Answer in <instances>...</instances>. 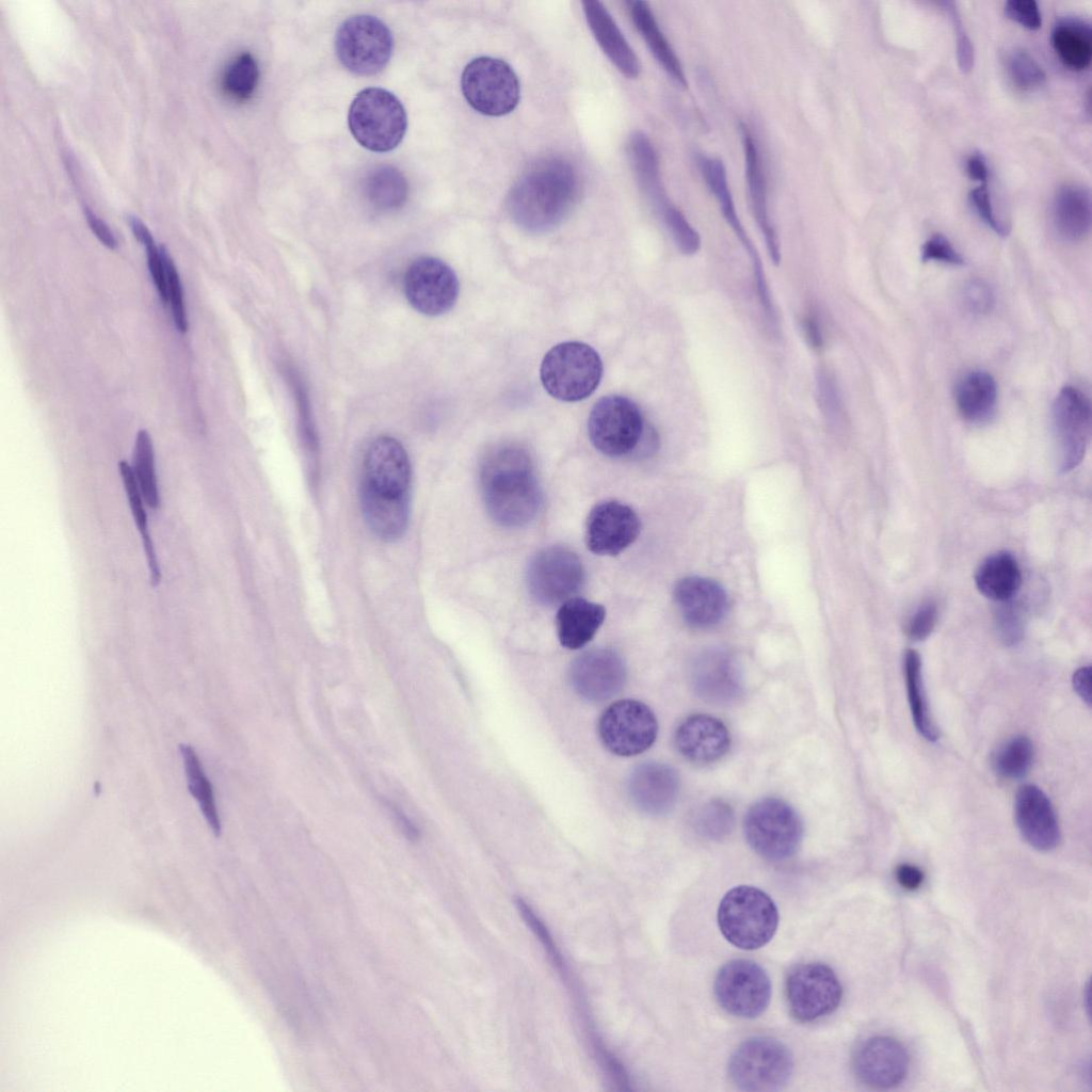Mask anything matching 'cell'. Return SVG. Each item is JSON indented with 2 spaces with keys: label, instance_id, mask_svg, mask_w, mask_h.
I'll return each mask as SVG.
<instances>
[{
  "label": "cell",
  "instance_id": "cell-1",
  "mask_svg": "<svg viewBox=\"0 0 1092 1092\" xmlns=\"http://www.w3.org/2000/svg\"><path fill=\"white\" fill-rule=\"evenodd\" d=\"M412 467L403 445L379 436L368 447L360 483V505L371 531L381 540L400 539L410 518Z\"/></svg>",
  "mask_w": 1092,
  "mask_h": 1092
},
{
  "label": "cell",
  "instance_id": "cell-2",
  "mask_svg": "<svg viewBox=\"0 0 1092 1092\" xmlns=\"http://www.w3.org/2000/svg\"><path fill=\"white\" fill-rule=\"evenodd\" d=\"M479 482L486 511L500 526L521 527L535 517L542 493L523 446L503 443L489 449L480 464Z\"/></svg>",
  "mask_w": 1092,
  "mask_h": 1092
},
{
  "label": "cell",
  "instance_id": "cell-3",
  "mask_svg": "<svg viewBox=\"0 0 1092 1092\" xmlns=\"http://www.w3.org/2000/svg\"><path fill=\"white\" fill-rule=\"evenodd\" d=\"M579 194L574 166L560 157L533 163L512 187L509 214L521 229L540 234L557 227L569 214Z\"/></svg>",
  "mask_w": 1092,
  "mask_h": 1092
},
{
  "label": "cell",
  "instance_id": "cell-4",
  "mask_svg": "<svg viewBox=\"0 0 1092 1092\" xmlns=\"http://www.w3.org/2000/svg\"><path fill=\"white\" fill-rule=\"evenodd\" d=\"M717 918L723 936L744 950L765 946L778 925L774 901L764 890L750 885L728 890L720 902Z\"/></svg>",
  "mask_w": 1092,
  "mask_h": 1092
},
{
  "label": "cell",
  "instance_id": "cell-5",
  "mask_svg": "<svg viewBox=\"0 0 1092 1092\" xmlns=\"http://www.w3.org/2000/svg\"><path fill=\"white\" fill-rule=\"evenodd\" d=\"M352 135L365 148L386 152L396 148L407 127L401 101L389 91L367 87L354 97L348 113Z\"/></svg>",
  "mask_w": 1092,
  "mask_h": 1092
},
{
  "label": "cell",
  "instance_id": "cell-6",
  "mask_svg": "<svg viewBox=\"0 0 1092 1092\" xmlns=\"http://www.w3.org/2000/svg\"><path fill=\"white\" fill-rule=\"evenodd\" d=\"M540 376L551 397L566 402L580 401L591 396L599 385L603 362L598 353L584 342H561L545 354Z\"/></svg>",
  "mask_w": 1092,
  "mask_h": 1092
},
{
  "label": "cell",
  "instance_id": "cell-7",
  "mask_svg": "<svg viewBox=\"0 0 1092 1092\" xmlns=\"http://www.w3.org/2000/svg\"><path fill=\"white\" fill-rule=\"evenodd\" d=\"M793 1072L789 1048L770 1037H754L742 1042L728 1062V1075L740 1090L770 1092L782 1089Z\"/></svg>",
  "mask_w": 1092,
  "mask_h": 1092
},
{
  "label": "cell",
  "instance_id": "cell-8",
  "mask_svg": "<svg viewBox=\"0 0 1092 1092\" xmlns=\"http://www.w3.org/2000/svg\"><path fill=\"white\" fill-rule=\"evenodd\" d=\"M743 826L751 848L769 861H784L792 856L803 836L798 813L777 798H765L752 805Z\"/></svg>",
  "mask_w": 1092,
  "mask_h": 1092
},
{
  "label": "cell",
  "instance_id": "cell-9",
  "mask_svg": "<svg viewBox=\"0 0 1092 1092\" xmlns=\"http://www.w3.org/2000/svg\"><path fill=\"white\" fill-rule=\"evenodd\" d=\"M394 38L388 27L375 16L358 14L346 19L337 30L335 50L348 70L371 76L389 62Z\"/></svg>",
  "mask_w": 1092,
  "mask_h": 1092
},
{
  "label": "cell",
  "instance_id": "cell-10",
  "mask_svg": "<svg viewBox=\"0 0 1092 1092\" xmlns=\"http://www.w3.org/2000/svg\"><path fill=\"white\" fill-rule=\"evenodd\" d=\"M588 434L593 446L611 457L628 455L637 450L645 435L642 413L624 396L599 399L588 420Z\"/></svg>",
  "mask_w": 1092,
  "mask_h": 1092
},
{
  "label": "cell",
  "instance_id": "cell-11",
  "mask_svg": "<svg viewBox=\"0 0 1092 1092\" xmlns=\"http://www.w3.org/2000/svg\"><path fill=\"white\" fill-rule=\"evenodd\" d=\"M461 89L468 105L487 116L512 112L520 98V85L513 68L492 57L476 58L465 66Z\"/></svg>",
  "mask_w": 1092,
  "mask_h": 1092
},
{
  "label": "cell",
  "instance_id": "cell-12",
  "mask_svg": "<svg viewBox=\"0 0 1092 1092\" xmlns=\"http://www.w3.org/2000/svg\"><path fill=\"white\" fill-rule=\"evenodd\" d=\"M584 582L581 560L572 549L550 546L540 550L530 561L527 584L531 596L541 605H561L575 595Z\"/></svg>",
  "mask_w": 1092,
  "mask_h": 1092
},
{
  "label": "cell",
  "instance_id": "cell-13",
  "mask_svg": "<svg viewBox=\"0 0 1092 1092\" xmlns=\"http://www.w3.org/2000/svg\"><path fill=\"white\" fill-rule=\"evenodd\" d=\"M785 993L792 1016L800 1022H814L837 1009L842 987L830 966L810 962L789 971Z\"/></svg>",
  "mask_w": 1092,
  "mask_h": 1092
},
{
  "label": "cell",
  "instance_id": "cell-14",
  "mask_svg": "<svg viewBox=\"0 0 1092 1092\" xmlns=\"http://www.w3.org/2000/svg\"><path fill=\"white\" fill-rule=\"evenodd\" d=\"M719 1005L729 1014L754 1018L769 1006L771 982L761 966L751 960L738 959L724 964L714 980Z\"/></svg>",
  "mask_w": 1092,
  "mask_h": 1092
},
{
  "label": "cell",
  "instance_id": "cell-15",
  "mask_svg": "<svg viewBox=\"0 0 1092 1092\" xmlns=\"http://www.w3.org/2000/svg\"><path fill=\"white\" fill-rule=\"evenodd\" d=\"M658 723L652 709L636 700L611 704L600 716L598 734L605 748L619 756H633L652 746Z\"/></svg>",
  "mask_w": 1092,
  "mask_h": 1092
},
{
  "label": "cell",
  "instance_id": "cell-16",
  "mask_svg": "<svg viewBox=\"0 0 1092 1092\" xmlns=\"http://www.w3.org/2000/svg\"><path fill=\"white\" fill-rule=\"evenodd\" d=\"M404 294L417 311L439 316L450 310L459 296V280L445 261L422 256L407 268L403 282Z\"/></svg>",
  "mask_w": 1092,
  "mask_h": 1092
},
{
  "label": "cell",
  "instance_id": "cell-17",
  "mask_svg": "<svg viewBox=\"0 0 1092 1092\" xmlns=\"http://www.w3.org/2000/svg\"><path fill=\"white\" fill-rule=\"evenodd\" d=\"M1051 410L1060 470L1067 472L1082 461L1090 440V401L1081 390L1066 385L1056 396Z\"/></svg>",
  "mask_w": 1092,
  "mask_h": 1092
},
{
  "label": "cell",
  "instance_id": "cell-18",
  "mask_svg": "<svg viewBox=\"0 0 1092 1092\" xmlns=\"http://www.w3.org/2000/svg\"><path fill=\"white\" fill-rule=\"evenodd\" d=\"M697 165L708 189L714 195L724 219L732 227L733 231L740 240L741 244L743 245L744 250L748 252L751 258L754 272V282L756 285L761 307L769 319L773 318L775 316V311L771 301V295L764 272L762 263L757 253V250L755 248L753 242L748 236L737 213L736 206L727 181L726 168L722 160H720L719 158L704 155L698 156Z\"/></svg>",
  "mask_w": 1092,
  "mask_h": 1092
},
{
  "label": "cell",
  "instance_id": "cell-19",
  "mask_svg": "<svg viewBox=\"0 0 1092 1092\" xmlns=\"http://www.w3.org/2000/svg\"><path fill=\"white\" fill-rule=\"evenodd\" d=\"M622 657L610 648H594L576 657L569 668L573 689L590 702H603L617 694L626 681Z\"/></svg>",
  "mask_w": 1092,
  "mask_h": 1092
},
{
  "label": "cell",
  "instance_id": "cell-20",
  "mask_svg": "<svg viewBox=\"0 0 1092 1092\" xmlns=\"http://www.w3.org/2000/svg\"><path fill=\"white\" fill-rule=\"evenodd\" d=\"M852 1065L854 1074L864 1085L874 1089H889L906 1077L910 1056L898 1040L876 1035L860 1044Z\"/></svg>",
  "mask_w": 1092,
  "mask_h": 1092
},
{
  "label": "cell",
  "instance_id": "cell-21",
  "mask_svg": "<svg viewBox=\"0 0 1092 1092\" xmlns=\"http://www.w3.org/2000/svg\"><path fill=\"white\" fill-rule=\"evenodd\" d=\"M640 532V519L628 505L604 501L595 505L587 519L585 540L589 549L601 556H615L631 545Z\"/></svg>",
  "mask_w": 1092,
  "mask_h": 1092
},
{
  "label": "cell",
  "instance_id": "cell-22",
  "mask_svg": "<svg viewBox=\"0 0 1092 1092\" xmlns=\"http://www.w3.org/2000/svg\"><path fill=\"white\" fill-rule=\"evenodd\" d=\"M1014 817L1027 844L1039 851H1050L1060 840L1055 809L1045 792L1034 785L1022 786L1015 797Z\"/></svg>",
  "mask_w": 1092,
  "mask_h": 1092
},
{
  "label": "cell",
  "instance_id": "cell-23",
  "mask_svg": "<svg viewBox=\"0 0 1092 1092\" xmlns=\"http://www.w3.org/2000/svg\"><path fill=\"white\" fill-rule=\"evenodd\" d=\"M674 599L684 620L695 628L719 624L728 609V597L723 587L701 576L680 579L674 588Z\"/></svg>",
  "mask_w": 1092,
  "mask_h": 1092
},
{
  "label": "cell",
  "instance_id": "cell-24",
  "mask_svg": "<svg viewBox=\"0 0 1092 1092\" xmlns=\"http://www.w3.org/2000/svg\"><path fill=\"white\" fill-rule=\"evenodd\" d=\"M679 776L665 764L649 761L635 768L628 780L632 803L643 813L654 816L668 814L679 794Z\"/></svg>",
  "mask_w": 1092,
  "mask_h": 1092
},
{
  "label": "cell",
  "instance_id": "cell-25",
  "mask_svg": "<svg viewBox=\"0 0 1092 1092\" xmlns=\"http://www.w3.org/2000/svg\"><path fill=\"white\" fill-rule=\"evenodd\" d=\"M739 128L751 209L758 228L765 238L769 256L775 264H778L781 261L780 241L769 214L768 186L761 155L756 139H754L749 127L741 123Z\"/></svg>",
  "mask_w": 1092,
  "mask_h": 1092
},
{
  "label": "cell",
  "instance_id": "cell-26",
  "mask_svg": "<svg viewBox=\"0 0 1092 1092\" xmlns=\"http://www.w3.org/2000/svg\"><path fill=\"white\" fill-rule=\"evenodd\" d=\"M695 692L714 704L735 701L742 691L740 670L730 655L721 649L702 653L692 668Z\"/></svg>",
  "mask_w": 1092,
  "mask_h": 1092
},
{
  "label": "cell",
  "instance_id": "cell-27",
  "mask_svg": "<svg viewBox=\"0 0 1092 1092\" xmlns=\"http://www.w3.org/2000/svg\"><path fill=\"white\" fill-rule=\"evenodd\" d=\"M675 745L688 760L709 764L720 759L730 746L725 724L709 714L696 713L685 719L675 732Z\"/></svg>",
  "mask_w": 1092,
  "mask_h": 1092
},
{
  "label": "cell",
  "instance_id": "cell-28",
  "mask_svg": "<svg viewBox=\"0 0 1092 1092\" xmlns=\"http://www.w3.org/2000/svg\"><path fill=\"white\" fill-rule=\"evenodd\" d=\"M582 6L589 28L606 57L624 76L637 78L641 71L639 59L605 5L587 0Z\"/></svg>",
  "mask_w": 1092,
  "mask_h": 1092
},
{
  "label": "cell",
  "instance_id": "cell-29",
  "mask_svg": "<svg viewBox=\"0 0 1092 1092\" xmlns=\"http://www.w3.org/2000/svg\"><path fill=\"white\" fill-rule=\"evenodd\" d=\"M1051 220L1061 239L1067 242L1085 239L1091 228L1090 191L1077 184L1060 187L1054 196Z\"/></svg>",
  "mask_w": 1092,
  "mask_h": 1092
},
{
  "label": "cell",
  "instance_id": "cell-30",
  "mask_svg": "<svg viewBox=\"0 0 1092 1092\" xmlns=\"http://www.w3.org/2000/svg\"><path fill=\"white\" fill-rule=\"evenodd\" d=\"M606 617L605 608L584 598L573 597L560 605L556 627L560 643L578 649L592 640Z\"/></svg>",
  "mask_w": 1092,
  "mask_h": 1092
},
{
  "label": "cell",
  "instance_id": "cell-31",
  "mask_svg": "<svg viewBox=\"0 0 1092 1092\" xmlns=\"http://www.w3.org/2000/svg\"><path fill=\"white\" fill-rule=\"evenodd\" d=\"M954 400L961 417L973 424L992 419L997 405V384L984 370H973L963 375L954 389Z\"/></svg>",
  "mask_w": 1092,
  "mask_h": 1092
},
{
  "label": "cell",
  "instance_id": "cell-32",
  "mask_svg": "<svg viewBox=\"0 0 1092 1092\" xmlns=\"http://www.w3.org/2000/svg\"><path fill=\"white\" fill-rule=\"evenodd\" d=\"M631 19L651 52L668 76L680 87L688 81L682 65L645 1H628Z\"/></svg>",
  "mask_w": 1092,
  "mask_h": 1092
},
{
  "label": "cell",
  "instance_id": "cell-33",
  "mask_svg": "<svg viewBox=\"0 0 1092 1092\" xmlns=\"http://www.w3.org/2000/svg\"><path fill=\"white\" fill-rule=\"evenodd\" d=\"M628 154L641 190L659 214L672 203L662 184L659 158L653 143L646 134L637 131L629 138Z\"/></svg>",
  "mask_w": 1092,
  "mask_h": 1092
},
{
  "label": "cell",
  "instance_id": "cell-34",
  "mask_svg": "<svg viewBox=\"0 0 1092 1092\" xmlns=\"http://www.w3.org/2000/svg\"><path fill=\"white\" fill-rule=\"evenodd\" d=\"M978 591L989 599L1005 603L1018 591L1022 575L1015 558L1006 551L987 557L975 574Z\"/></svg>",
  "mask_w": 1092,
  "mask_h": 1092
},
{
  "label": "cell",
  "instance_id": "cell-35",
  "mask_svg": "<svg viewBox=\"0 0 1092 1092\" xmlns=\"http://www.w3.org/2000/svg\"><path fill=\"white\" fill-rule=\"evenodd\" d=\"M1051 45L1060 61L1070 69L1080 71L1090 66L1092 60V30L1079 18H1061L1055 25Z\"/></svg>",
  "mask_w": 1092,
  "mask_h": 1092
},
{
  "label": "cell",
  "instance_id": "cell-36",
  "mask_svg": "<svg viewBox=\"0 0 1092 1092\" xmlns=\"http://www.w3.org/2000/svg\"><path fill=\"white\" fill-rule=\"evenodd\" d=\"M904 675L914 725L925 739L935 741L938 738V732L932 720L926 697L920 656L914 649L905 652Z\"/></svg>",
  "mask_w": 1092,
  "mask_h": 1092
},
{
  "label": "cell",
  "instance_id": "cell-37",
  "mask_svg": "<svg viewBox=\"0 0 1092 1092\" xmlns=\"http://www.w3.org/2000/svg\"><path fill=\"white\" fill-rule=\"evenodd\" d=\"M118 471L134 524L141 534L149 569L150 583L152 587H157L160 582L161 574L155 547L148 531L147 514L144 508L145 501L135 480L132 467L123 460L118 463Z\"/></svg>",
  "mask_w": 1092,
  "mask_h": 1092
},
{
  "label": "cell",
  "instance_id": "cell-38",
  "mask_svg": "<svg viewBox=\"0 0 1092 1092\" xmlns=\"http://www.w3.org/2000/svg\"><path fill=\"white\" fill-rule=\"evenodd\" d=\"M364 192L369 203L380 210L401 207L407 196V183L403 175L392 166L380 165L365 178Z\"/></svg>",
  "mask_w": 1092,
  "mask_h": 1092
},
{
  "label": "cell",
  "instance_id": "cell-39",
  "mask_svg": "<svg viewBox=\"0 0 1092 1092\" xmlns=\"http://www.w3.org/2000/svg\"><path fill=\"white\" fill-rule=\"evenodd\" d=\"M179 749L183 760L189 790L194 799L197 800L199 808L210 829L215 835H219L221 832V823L211 784L204 773L203 767L194 749L189 744H180Z\"/></svg>",
  "mask_w": 1092,
  "mask_h": 1092
},
{
  "label": "cell",
  "instance_id": "cell-40",
  "mask_svg": "<svg viewBox=\"0 0 1092 1092\" xmlns=\"http://www.w3.org/2000/svg\"><path fill=\"white\" fill-rule=\"evenodd\" d=\"M132 470L145 503L151 508L159 507V491L155 466V451L149 433L140 430L133 448Z\"/></svg>",
  "mask_w": 1092,
  "mask_h": 1092
},
{
  "label": "cell",
  "instance_id": "cell-41",
  "mask_svg": "<svg viewBox=\"0 0 1092 1092\" xmlns=\"http://www.w3.org/2000/svg\"><path fill=\"white\" fill-rule=\"evenodd\" d=\"M258 63L250 52H240L225 67L222 75V89L229 97L238 101L250 99L259 82Z\"/></svg>",
  "mask_w": 1092,
  "mask_h": 1092
},
{
  "label": "cell",
  "instance_id": "cell-42",
  "mask_svg": "<svg viewBox=\"0 0 1092 1092\" xmlns=\"http://www.w3.org/2000/svg\"><path fill=\"white\" fill-rule=\"evenodd\" d=\"M1033 755L1031 740L1026 736H1015L996 750L992 759L993 769L1003 778H1022L1030 770Z\"/></svg>",
  "mask_w": 1092,
  "mask_h": 1092
},
{
  "label": "cell",
  "instance_id": "cell-43",
  "mask_svg": "<svg viewBox=\"0 0 1092 1092\" xmlns=\"http://www.w3.org/2000/svg\"><path fill=\"white\" fill-rule=\"evenodd\" d=\"M735 824L734 812L726 802L716 799L702 806L694 818L696 832L710 840L725 838Z\"/></svg>",
  "mask_w": 1092,
  "mask_h": 1092
},
{
  "label": "cell",
  "instance_id": "cell-44",
  "mask_svg": "<svg viewBox=\"0 0 1092 1092\" xmlns=\"http://www.w3.org/2000/svg\"><path fill=\"white\" fill-rule=\"evenodd\" d=\"M128 223L135 239L142 243L146 250L147 264L152 283L155 284L163 304H167L166 273L161 253V245H156L150 230L138 216L129 215Z\"/></svg>",
  "mask_w": 1092,
  "mask_h": 1092
},
{
  "label": "cell",
  "instance_id": "cell-45",
  "mask_svg": "<svg viewBox=\"0 0 1092 1092\" xmlns=\"http://www.w3.org/2000/svg\"><path fill=\"white\" fill-rule=\"evenodd\" d=\"M1006 68L1011 81L1024 91L1035 90L1046 81V74L1041 65L1023 48H1014L1008 52Z\"/></svg>",
  "mask_w": 1092,
  "mask_h": 1092
},
{
  "label": "cell",
  "instance_id": "cell-46",
  "mask_svg": "<svg viewBox=\"0 0 1092 1092\" xmlns=\"http://www.w3.org/2000/svg\"><path fill=\"white\" fill-rule=\"evenodd\" d=\"M659 215L682 254L693 255L701 248L698 232L676 206L672 204Z\"/></svg>",
  "mask_w": 1092,
  "mask_h": 1092
},
{
  "label": "cell",
  "instance_id": "cell-47",
  "mask_svg": "<svg viewBox=\"0 0 1092 1092\" xmlns=\"http://www.w3.org/2000/svg\"><path fill=\"white\" fill-rule=\"evenodd\" d=\"M161 253L166 273L167 303H170L172 308L175 326L179 332L186 333L188 320L180 277L172 257L163 245H161Z\"/></svg>",
  "mask_w": 1092,
  "mask_h": 1092
},
{
  "label": "cell",
  "instance_id": "cell-48",
  "mask_svg": "<svg viewBox=\"0 0 1092 1092\" xmlns=\"http://www.w3.org/2000/svg\"><path fill=\"white\" fill-rule=\"evenodd\" d=\"M964 307L974 315H986L995 306V294L992 287L983 279L967 280L961 291Z\"/></svg>",
  "mask_w": 1092,
  "mask_h": 1092
},
{
  "label": "cell",
  "instance_id": "cell-49",
  "mask_svg": "<svg viewBox=\"0 0 1092 1092\" xmlns=\"http://www.w3.org/2000/svg\"><path fill=\"white\" fill-rule=\"evenodd\" d=\"M969 202L982 221L997 235L1006 237L1010 232V225L997 218L992 206L987 184L980 183L969 194Z\"/></svg>",
  "mask_w": 1092,
  "mask_h": 1092
},
{
  "label": "cell",
  "instance_id": "cell-50",
  "mask_svg": "<svg viewBox=\"0 0 1092 1092\" xmlns=\"http://www.w3.org/2000/svg\"><path fill=\"white\" fill-rule=\"evenodd\" d=\"M944 10L950 16L956 34L957 59L962 73H969L974 66V47L962 23L960 14L952 2H943Z\"/></svg>",
  "mask_w": 1092,
  "mask_h": 1092
},
{
  "label": "cell",
  "instance_id": "cell-51",
  "mask_svg": "<svg viewBox=\"0 0 1092 1092\" xmlns=\"http://www.w3.org/2000/svg\"><path fill=\"white\" fill-rule=\"evenodd\" d=\"M921 260L943 262L951 266L964 264V258L942 234H934L921 247Z\"/></svg>",
  "mask_w": 1092,
  "mask_h": 1092
},
{
  "label": "cell",
  "instance_id": "cell-52",
  "mask_svg": "<svg viewBox=\"0 0 1092 1092\" xmlns=\"http://www.w3.org/2000/svg\"><path fill=\"white\" fill-rule=\"evenodd\" d=\"M1003 11L1008 18L1029 30H1038L1042 26V15L1034 0H1009Z\"/></svg>",
  "mask_w": 1092,
  "mask_h": 1092
},
{
  "label": "cell",
  "instance_id": "cell-53",
  "mask_svg": "<svg viewBox=\"0 0 1092 1092\" xmlns=\"http://www.w3.org/2000/svg\"><path fill=\"white\" fill-rule=\"evenodd\" d=\"M937 620L935 604L929 601L920 606L909 620L906 636L913 641H922L933 631Z\"/></svg>",
  "mask_w": 1092,
  "mask_h": 1092
},
{
  "label": "cell",
  "instance_id": "cell-54",
  "mask_svg": "<svg viewBox=\"0 0 1092 1092\" xmlns=\"http://www.w3.org/2000/svg\"><path fill=\"white\" fill-rule=\"evenodd\" d=\"M516 905L520 914L525 918L526 922L528 924V926L532 929V931L542 942L544 948L546 949L548 956L551 958L552 962L556 964L558 968L563 969L564 964L562 961V957L557 950V947L555 946L547 928H545L544 924L540 920V918L534 914L532 909L521 898L516 899Z\"/></svg>",
  "mask_w": 1092,
  "mask_h": 1092
},
{
  "label": "cell",
  "instance_id": "cell-55",
  "mask_svg": "<svg viewBox=\"0 0 1092 1092\" xmlns=\"http://www.w3.org/2000/svg\"><path fill=\"white\" fill-rule=\"evenodd\" d=\"M996 628L1001 641L1008 645L1018 643L1023 638V623L1016 609L1005 606L997 612Z\"/></svg>",
  "mask_w": 1092,
  "mask_h": 1092
},
{
  "label": "cell",
  "instance_id": "cell-56",
  "mask_svg": "<svg viewBox=\"0 0 1092 1092\" xmlns=\"http://www.w3.org/2000/svg\"><path fill=\"white\" fill-rule=\"evenodd\" d=\"M84 218L97 239L108 248L114 250L117 246L115 236L109 226L84 203L82 204Z\"/></svg>",
  "mask_w": 1092,
  "mask_h": 1092
},
{
  "label": "cell",
  "instance_id": "cell-57",
  "mask_svg": "<svg viewBox=\"0 0 1092 1092\" xmlns=\"http://www.w3.org/2000/svg\"><path fill=\"white\" fill-rule=\"evenodd\" d=\"M896 878L898 883L904 889L914 890L921 885L924 881V873L914 865L901 864L896 869Z\"/></svg>",
  "mask_w": 1092,
  "mask_h": 1092
},
{
  "label": "cell",
  "instance_id": "cell-58",
  "mask_svg": "<svg viewBox=\"0 0 1092 1092\" xmlns=\"http://www.w3.org/2000/svg\"><path fill=\"white\" fill-rule=\"evenodd\" d=\"M802 331L805 340L810 348L814 350L822 349L824 339L820 323L816 316L807 315L803 318Z\"/></svg>",
  "mask_w": 1092,
  "mask_h": 1092
},
{
  "label": "cell",
  "instance_id": "cell-59",
  "mask_svg": "<svg viewBox=\"0 0 1092 1092\" xmlns=\"http://www.w3.org/2000/svg\"><path fill=\"white\" fill-rule=\"evenodd\" d=\"M1073 687L1076 693L1087 704H1091V668L1082 667L1073 675Z\"/></svg>",
  "mask_w": 1092,
  "mask_h": 1092
},
{
  "label": "cell",
  "instance_id": "cell-60",
  "mask_svg": "<svg viewBox=\"0 0 1092 1092\" xmlns=\"http://www.w3.org/2000/svg\"><path fill=\"white\" fill-rule=\"evenodd\" d=\"M966 172L971 179L979 181L980 183H986L989 178V167L982 154L974 152L968 157L966 161Z\"/></svg>",
  "mask_w": 1092,
  "mask_h": 1092
},
{
  "label": "cell",
  "instance_id": "cell-61",
  "mask_svg": "<svg viewBox=\"0 0 1092 1092\" xmlns=\"http://www.w3.org/2000/svg\"><path fill=\"white\" fill-rule=\"evenodd\" d=\"M386 806L389 808L396 822L399 824L403 834L411 840L418 838V830L415 824L405 816V814L394 803L386 801Z\"/></svg>",
  "mask_w": 1092,
  "mask_h": 1092
}]
</instances>
